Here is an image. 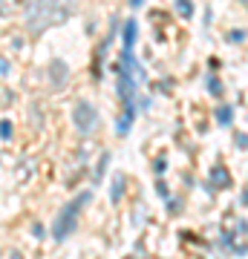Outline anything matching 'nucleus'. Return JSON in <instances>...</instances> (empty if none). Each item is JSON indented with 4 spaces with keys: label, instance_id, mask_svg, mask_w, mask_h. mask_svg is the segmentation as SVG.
Listing matches in <instances>:
<instances>
[{
    "label": "nucleus",
    "instance_id": "1",
    "mask_svg": "<svg viewBox=\"0 0 248 259\" xmlns=\"http://www.w3.org/2000/svg\"><path fill=\"white\" fill-rule=\"evenodd\" d=\"M75 9V0H26L23 6V20L32 37H41L49 26L64 23Z\"/></svg>",
    "mask_w": 248,
    "mask_h": 259
},
{
    "label": "nucleus",
    "instance_id": "2",
    "mask_svg": "<svg viewBox=\"0 0 248 259\" xmlns=\"http://www.w3.org/2000/svg\"><path fill=\"white\" fill-rule=\"evenodd\" d=\"M92 199V193L90 190H84L78 199H73L69 204H64L61 210H58V216H55V222H52V236H55L58 242H64V239H69L73 236V231L78 228V213L84 210V204Z\"/></svg>",
    "mask_w": 248,
    "mask_h": 259
},
{
    "label": "nucleus",
    "instance_id": "3",
    "mask_svg": "<svg viewBox=\"0 0 248 259\" xmlns=\"http://www.w3.org/2000/svg\"><path fill=\"white\" fill-rule=\"evenodd\" d=\"M73 121H75V127H78L81 136H90L92 127L98 124V112H95V107L90 101H78L73 110Z\"/></svg>",
    "mask_w": 248,
    "mask_h": 259
},
{
    "label": "nucleus",
    "instance_id": "4",
    "mask_svg": "<svg viewBox=\"0 0 248 259\" xmlns=\"http://www.w3.org/2000/svg\"><path fill=\"white\" fill-rule=\"evenodd\" d=\"M136 37H138V23L133 18L124 20V29H121V44H124V49H127V52H133V47H136Z\"/></svg>",
    "mask_w": 248,
    "mask_h": 259
},
{
    "label": "nucleus",
    "instance_id": "5",
    "mask_svg": "<svg viewBox=\"0 0 248 259\" xmlns=\"http://www.w3.org/2000/svg\"><path fill=\"white\" fill-rule=\"evenodd\" d=\"M49 75H52V81H55V87H64L66 78H69V69H66L64 61H52V69H49Z\"/></svg>",
    "mask_w": 248,
    "mask_h": 259
},
{
    "label": "nucleus",
    "instance_id": "6",
    "mask_svg": "<svg viewBox=\"0 0 248 259\" xmlns=\"http://www.w3.org/2000/svg\"><path fill=\"white\" fill-rule=\"evenodd\" d=\"M121 193H124V176H116L113 179V187H110V199L113 202H119Z\"/></svg>",
    "mask_w": 248,
    "mask_h": 259
},
{
    "label": "nucleus",
    "instance_id": "7",
    "mask_svg": "<svg viewBox=\"0 0 248 259\" xmlns=\"http://www.w3.org/2000/svg\"><path fill=\"white\" fill-rule=\"evenodd\" d=\"M231 118H234V115H231V107H220V110H217V124H220V127H228Z\"/></svg>",
    "mask_w": 248,
    "mask_h": 259
},
{
    "label": "nucleus",
    "instance_id": "8",
    "mask_svg": "<svg viewBox=\"0 0 248 259\" xmlns=\"http://www.w3.org/2000/svg\"><path fill=\"white\" fill-rule=\"evenodd\" d=\"M176 9H179L182 18H191V15H193V3H191V0H176Z\"/></svg>",
    "mask_w": 248,
    "mask_h": 259
},
{
    "label": "nucleus",
    "instance_id": "9",
    "mask_svg": "<svg viewBox=\"0 0 248 259\" xmlns=\"http://www.w3.org/2000/svg\"><path fill=\"white\" fill-rule=\"evenodd\" d=\"M214 179H220V187H228L231 182H228V170H225V167H214Z\"/></svg>",
    "mask_w": 248,
    "mask_h": 259
},
{
    "label": "nucleus",
    "instance_id": "10",
    "mask_svg": "<svg viewBox=\"0 0 248 259\" xmlns=\"http://www.w3.org/2000/svg\"><path fill=\"white\" fill-rule=\"evenodd\" d=\"M107 164H110V153H104L101 161H98V167H95V182H101V176H104V170H107Z\"/></svg>",
    "mask_w": 248,
    "mask_h": 259
},
{
    "label": "nucleus",
    "instance_id": "11",
    "mask_svg": "<svg viewBox=\"0 0 248 259\" xmlns=\"http://www.w3.org/2000/svg\"><path fill=\"white\" fill-rule=\"evenodd\" d=\"M228 40H231V44H242V40H245V32H242V29H231Z\"/></svg>",
    "mask_w": 248,
    "mask_h": 259
},
{
    "label": "nucleus",
    "instance_id": "12",
    "mask_svg": "<svg viewBox=\"0 0 248 259\" xmlns=\"http://www.w3.org/2000/svg\"><path fill=\"white\" fill-rule=\"evenodd\" d=\"M0 139H3V141L12 139V124H9V121H0Z\"/></svg>",
    "mask_w": 248,
    "mask_h": 259
},
{
    "label": "nucleus",
    "instance_id": "13",
    "mask_svg": "<svg viewBox=\"0 0 248 259\" xmlns=\"http://www.w3.org/2000/svg\"><path fill=\"white\" fill-rule=\"evenodd\" d=\"M208 93H211V95H222V83L214 81V78H208Z\"/></svg>",
    "mask_w": 248,
    "mask_h": 259
},
{
    "label": "nucleus",
    "instance_id": "14",
    "mask_svg": "<svg viewBox=\"0 0 248 259\" xmlns=\"http://www.w3.org/2000/svg\"><path fill=\"white\" fill-rule=\"evenodd\" d=\"M12 12V0H0V15H3V18H6V15H9Z\"/></svg>",
    "mask_w": 248,
    "mask_h": 259
},
{
    "label": "nucleus",
    "instance_id": "15",
    "mask_svg": "<svg viewBox=\"0 0 248 259\" xmlns=\"http://www.w3.org/2000/svg\"><path fill=\"white\" fill-rule=\"evenodd\" d=\"M237 147L248 150V136H245V133H239V136H237Z\"/></svg>",
    "mask_w": 248,
    "mask_h": 259
},
{
    "label": "nucleus",
    "instance_id": "16",
    "mask_svg": "<svg viewBox=\"0 0 248 259\" xmlns=\"http://www.w3.org/2000/svg\"><path fill=\"white\" fill-rule=\"evenodd\" d=\"M130 6H133V9H138V6H141V3H145V0H127Z\"/></svg>",
    "mask_w": 248,
    "mask_h": 259
},
{
    "label": "nucleus",
    "instance_id": "17",
    "mask_svg": "<svg viewBox=\"0 0 248 259\" xmlns=\"http://www.w3.org/2000/svg\"><path fill=\"white\" fill-rule=\"evenodd\" d=\"M0 72H9V66H6V61L0 58Z\"/></svg>",
    "mask_w": 248,
    "mask_h": 259
},
{
    "label": "nucleus",
    "instance_id": "18",
    "mask_svg": "<svg viewBox=\"0 0 248 259\" xmlns=\"http://www.w3.org/2000/svg\"><path fill=\"white\" fill-rule=\"evenodd\" d=\"M242 204H248V187H245V193H242Z\"/></svg>",
    "mask_w": 248,
    "mask_h": 259
},
{
    "label": "nucleus",
    "instance_id": "19",
    "mask_svg": "<svg viewBox=\"0 0 248 259\" xmlns=\"http://www.w3.org/2000/svg\"><path fill=\"white\" fill-rule=\"evenodd\" d=\"M12 259H23V256H20V253H12Z\"/></svg>",
    "mask_w": 248,
    "mask_h": 259
}]
</instances>
